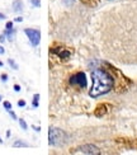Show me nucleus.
I'll return each instance as SVG.
<instances>
[{
    "instance_id": "obj_6",
    "label": "nucleus",
    "mask_w": 137,
    "mask_h": 155,
    "mask_svg": "<svg viewBox=\"0 0 137 155\" xmlns=\"http://www.w3.org/2000/svg\"><path fill=\"white\" fill-rule=\"evenodd\" d=\"M13 10H14L15 13L23 12V3H22V0H15V2L13 3Z\"/></svg>"
},
{
    "instance_id": "obj_23",
    "label": "nucleus",
    "mask_w": 137,
    "mask_h": 155,
    "mask_svg": "<svg viewBox=\"0 0 137 155\" xmlns=\"http://www.w3.org/2000/svg\"><path fill=\"white\" fill-rule=\"evenodd\" d=\"M32 127H33V128H34V131H38V132H40V131H41V127H36V126H32Z\"/></svg>"
},
{
    "instance_id": "obj_17",
    "label": "nucleus",
    "mask_w": 137,
    "mask_h": 155,
    "mask_svg": "<svg viewBox=\"0 0 137 155\" xmlns=\"http://www.w3.org/2000/svg\"><path fill=\"white\" fill-rule=\"evenodd\" d=\"M0 78H2V81H6V80H8V75H6V74H2V76H0Z\"/></svg>"
},
{
    "instance_id": "obj_22",
    "label": "nucleus",
    "mask_w": 137,
    "mask_h": 155,
    "mask_svg": "<svg viewBox=\"0 0 137 155\" xmlns=\"http://www.w3.org/2000/svg\"><path fill=\"white\" fill-rule=\"evenodd\" d=\"M5 52V50H4V47L3 46H0V55H3Z\"/></svg>"
},
{
    "instance_id": "obj_9",
    "label": "nucleus",
    "mask_w": 137,
    "mask_h": 155,
    "mask_svg": "<svg viewBox=\"0 0 137 155\" xmlns=\"http://www.w3.org/2000/svg\"><path fill=\"white\" fill-rule=\"evenodd\" d=\"M13 146L14 147H25V146H28V144L23 143V141H15V143L13 144Z\"/></svg>"
},
{
    "instance_id": "obj_12",
    "label": "nucleus",
    "mask_w": 137,
    "mask_h": 155,
    "mask_svg": "<svg viewBox=\"0 0 137 155\" xmlns=\"http://www.w3.org/2000/svg\"><path fill=\"white\" fill-rule=\"evenodd\" d=\"M8 64L11 66V69H14V70H17V69H18V65H17V64H15L14 61H13L11 59H9V60H8Z\"/></svg>"
},
{
    "instance_id": "obj_26",
    "label": "nucleus",
    "mask_w": 137,
    "mask_h": 155,
    "mask_svg": "<svg viewBox=\"0 0 137 155\" xmlns=\"http://www.w3.org/2000/svg\"><path fill=\"white\" fill-rule=\"evenodd\" d=\"M0 144H3V140H2V137H0Z\"/></svg>"
},
{
    "instance_id": "obj_16",
    "label": "nucleus",
    "mask_w": 137,
    "mask_h": 155,
    "mask_svg": "<svg viewBox=\"0 0 137 155\" xmlns=\"http://www.w3.org/2000/svg\"><path fill=\"white\" fill-rule=\"evenodd\" d=\"M5 27H6V29H13V22H8Z\"/></svg>"
},
{
    "instance_id": "obj_15",
    "label": "nucleus",
    "mask_w": 137,
    "mask_h": 155,
    "mask_svg": "<svg viewBox=\"0 0 137 155\" xmlns=\"http://www.w3.org/2000/svg\"><path fill=\"white\" fill-rule=\"evenodd\" d=\"M8 112H9V114L11 116V118H13V120H17V116H15V113H14V112L11 111V109H8Z\"/></svg>"
},
{
    "instance_id": "obj_25",
    "label": "nucleus",
    "mask_w": 137,
    "mask_h": 155,
    "mask_svg": "<svg viewBox=\"0 0 137 155\" xmlns=\"http://www.w3.org/2000/svg\"><path fill=\"white\" fill-rule=\"evenodd\" d=\"M2 66H3V62H2V61H0V68H2Z\"/></svg>"
},
{
    "instance_id": "obj_4",
    "label": "nucleus",
    "mask_w": 137,
    "mask_h": 155,
    "mask_svg": "<svg viewBox=\"0 0 137 155\" xmlns=\"http://www.w3.org/2000/svg\"><path fill=\"white\" fill-rule=\"evenodd\" d=\"M24 33L28 36L31 43L33 46H38L40 43V40H41V32L38 29H32V28H25L24 29Z\"/></svg>"
},
{
    "instance_id": "obj_5",
    "label": "nucleus",
    "mask_w": 137,
    "mask_h": 155,
    "mask_svg": "<svg viewBox=\"0 0 137 155\" xmlns=\"http://www.w3.org/2000/svg\"><path fill=\"white\" fill-rule=\"evenodd\" d=\"M74 154H90V155H98L100 154L99 149L94 145H83L80 147H77L75 151H73Z\"/></svg>"
},
{
    "instance_id": "obj_13",
    "label": "nucleus",
    "mask_w": 137,
    "mask_h": 155,
    "mask_svg": "<svg viewBox=\"0 0 137 155\" xmlns=\"http://www.w3.org/2000/svg\"><path fill=\"white\" fill-rule=\"evenodd\" d=\"M4 108L8 111V109H11V104H10V102H8V101H5L4 102Z\"/></svg>"
},
{
    "instance_id": "obj_27",
    "label": "nucleus",
    "mask_w": 137,
    "mask_h": 155,
    "mask_svg": "<svg viewBox=\"0 0 137 155\" xmlns=\"http://www.w3.org/2000/svg\"><path fill=\"white\" fill-rule=\"evenodd\" d=\"M0 101H2V95H0Z\"/></svg>"
},
{
    "instance_id": "obj_7",
    "label": "nucleus",
    "mask_w": 137,
    "mask_h": 155,
    "mask_svg": "<svg viewBox=\"0 0 137 155\" xmlns=\"http://www.w3.org/2000/svg\"><path fill=\"white\" fill-rule=\"evenodd\" d=\"M4 35H5V37L8 38L9 41H13V40H14V36H15V29L14 28H13V29H5Z\"/></svg>"
},
{
    "instance_id": "obj_1",
    "label": "nucleus",
    "mask_w": 137,
    "mask_h": 155,
    "mask_svg": "<svg viewBox=\"0 0 137 155\" xmlns=\"http://www.w3.org/2000/svg\"><path fill=\"white\" fill-rule=\"evenodd\" d=\"M91 79H93V87H91L89 95L91 98H96L103 94L110 92L114 85V79L109 73L103 69H94L91 71Z\"/></svg>"
},
{
    "instance_id": "obj_2",
    "label": "nucleus",
    "mask_w": 137,
    "mask_h": 155,
    "mask_svg": "<svg viewBox=\"0 0 137 155\" xmlns=\"http://www.w3.org/2000/svg\"><path fill=\"white\" fill-rule=\"evenodd\" d=\"M65 137V132H62L61 130L55 127H51L48 131V143L52 146H57L62 144V140Z\"/></svg>"
},
{
    "instance_id": "obj_19",
    "label": "nucleus",
    "mask_w": 137,
    "mask_h": 155,
    "mask_svg": "<svg viewBox=\"0 0 137 155\" xmlns=\"http://www.w3.org/2000/svg\"><path fill=\"white\" fill-rule=\"evenodd\" d=\"M14 90H15V92H21V87H19L18 84H15V85H14Z\"/></svg>"
},
{
    "instance_id": "obj_24",
    "label": "nucleus",
    "mask_w": 137,
    "mask_h": 155,
    "mask_svg": "<svg viewBox=\"0 0 137 155\" xmlns=\"http://www.w3.org/2000/svg\"><path fill=\"white\" fill-rule=\"evenodd\" d=\"M0 19H5V15L3 14V13H0Z\"/></svg>"
},
{
    "instance_id": "obj_3",
    "label": "nucleus",
    "mask_w": 137,
    "mask_h": 155,
    "mask_svg": "<svg viewBox=\"0 0 137 155\" xmlns=\"http://www.w3.org/2000/svg\"><path fill=\"white\" fill-rule=\"evenodd\" d=\"M70 84L71 85H76L79 88H85L86 87V76L84 73H77L70 78Z\"/></svg>"
},
{
    "instance_id": "obj_20",
    "label": "nucleus",
    "mask_w": 137,
    "mask_h": 155,
    "mask_svg": "<svg viewBox=\"0 0 137 155\" xmlns=\"http://www.w3.org/2000/svg\"><path fill=\"white\" fill-rule=\"evenodd\" d=\"M5 38H6V37H5V35H2V36H0V42H2V43H3V42H5Z\"/></svg>"
},
{
    "instance_id": "obj_18",
    "label": "nucleus",
    "mask_w": 137,
    "mask_h": 155,
    "mask_svg": "<svg viewBox=\"0 0 137 155\" xmlns=\"http://www.w3.org/2000/svg\"><path fill=\"white\" fill-rule=\"evenodd\" d=\"M18 106H19V107H24V106H25V102H24V101H19V102H18Z\"/></svg>"
},
{
    "instance_id": "obj_21",
    "label": "nucleus",
    "mask_w": 137,
    "mask_h": 155,
    "mask_svg": "<svg viewBox=\"0 0 137 155\" xmlns=\"http://www.w3.org/2000/svg\"><path fill=\"white\" fill-rule=\"evenodd\" d=\"M14 21H15V22H22V21H23V18H22V17H18V18L14 19Z\"/></svg>"
},
{
    "instance_id": "obj_8",
    "label": "nucleus",
    "mask_w": 137,
    "mask_h": 155,
    "mask_svg": "<svg viewBox=\"0 0 137 155\" xmlns=\"http://www.w3.org/2000/svg\"><path fill=\"white\" fill-rule=\"evenodd\" d=\"M106 108H107V106H99V107L96 108L98 111L95 112V114H96V116H103L104 113L107 112V109H106Z\"/></svg>"
},
{
    "instance_id": "obj_10",
    "label": "nucleus",
    "mask_w": 137,
    "mask_h": 155,
    "mask_svg": "<svg viewBox=\"0 0 137 155\" xmlns=\"http://www.w3.org/2000/svg\"><path fill=\"white\" fill-rule=\"evenodd\" d=\"M38 99H40V95H38V94H34V95H33V102H32V106H33L34 108L38 107Z\"/></svg>"
},
{
    "instance_id": "obj_14",
    "label": "nucleus",
    "mask_w": 137,
    "mask_h": 155,
    "mask_svg": "<svg viewBox=\"0 0 137 155\" xmlns=\"http://www.w3.org/2000/svg\"><path fill=\"white\" fill-rule=\"evenodd\" d=\"M31 2H32V4L36 6V8H40V5H41V2H40V0H31Z\"/></svg>"
},
{
    "instance_id": "obj_11",
    "label": "nucleus",
    "mask_w": 137,
    "mask_h": 155,
    "mask_svg": "<svg viewBox=\"0 0 137 155\" xmlns=\"http://www.w3.org/2000/svg\"><path fill=\"white\" fill-rule=\"evenodd\" d=\"M19 125H21V127L23 128V130H27V128H28V126H27V124H25V121L24 120H19Z\"/></svg>"
}]
</instances>
